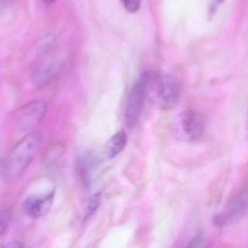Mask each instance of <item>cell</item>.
<instances>
[{"mask_svg":"<svg viewBox=\"0 0 248 248\" xmlns=\"http://www.w3.org/2000/svg\"><path fill=\"white\" fill-rule=\"evenodd\" d=\"M186 248H208V246L205 239L202 236H199L194 239Z\"/></svg>","mask_w":248,"mask_h":248,"instance_id":"15","label":"cell"},{"mask_svg":"<svg viewBox=\"0 0 248 248\" xmlns=\"http://www.w3.org/2000/svg\"><path fill=\"white\" fill-rule=\"evenodd\" d=\"M10 221L9 211H0V238L5 234Z\"/></svg>","mask_w":248,"mask_h":248,"instance_id":"12","label":"cell"},{"mask_svg":"<svg viewBox=\"0 0 248 248\" xmlns=\"http://www.w3.org/2000/svg\"><path fill=\"white\" fill-rule=\"evenodd\" d=\"M54 42H55V39L52 35H47V36L42 38L39 41V45H38L39 50L40 51L41 53H47L53 46Z\"/></svg>","mask_w":248,"mask_h":248,"instance_id":"11","label":"cell"},{"mask_svg":"<svg viewBox=\"0 0 248 248\" xmlns=\"http://www.w3.org/2000/svg\"><path fill=\"white\" fill-rule=\"evenodd\" d=\"M125 8L130 13L138 11L141 4V0H121Z\"/></svg>","mask_w":248,"mask_h":248,"instance_id":"14","label":"cell"},{"mask_svg":"<svg viewBox=\"0 0 248 248\" xmlns=\"http://www.w3.org/2000/svg\"><path fill=\"white\" fill-rule=\"evenodd\" d=\"M55 192L46 195H31L28 197L23 203V208L28 217L36 219L48 214L53 203Z\"/></svg>","mask_w":248,"mask_h":248,"instance_id":"6","label":"cell"},{"mask_svg":"<svg viewBox=\"0 0 248 248\" xmlns=\"http://www.w3.org/2000/svg\"><path fill=\"white\" fill-rule=\"evenodd\" d=\"M127 141H128V137H127L126 133L123 130L118 131L108 143L107 147L105 152L106 157L109 160H112L117 157L125 149Z\"/></svg>","mask_w":248,"mask_h":248,"instance_id":"8","label":"cell"},{"mask_svg":"<svg viewBox=\"0 0 248 248\" xmlns=\"http://www.w3.org/2000/svg\"><path fill=\"white\" fill-rule=\"evenodd\" d=\"M4 248H25L23 243L19 241H13L8 243Z\"/></svg>","mask_w":248,"mask_h":248,"instance_id":"16","label":"cell"},{"mask_svg":"<svg viewBox=\"0 0 248 248\" xmlns=\"http://www.w3.org/2000/svg\"><path fill=\"white\" fill-rule=\"evenodd\" d=\"M58 71V66L57 65H52L46 69L39 70L33 76V82L39 87L45 85L51 81Z\"/></svg>","mask_w":248,"mask_h":248,"instance_id":"9","label":"cell"},{"mask_svg":"<svg viewBox=\"0 0 248 248\" xmlns=\"http://www.w3.org/2000/svg\"><path fill=\"white\" fill-rule=\"evenodd\" d=\"M150 78L148 72L143 73L130 91L125 110V125L128 128H134L141 116Z\"/></svg>","mask_w":248,"mask_h":248,"instance_id":"2","label":"cell"},{"mask_svg":"<svg viewBox=\"0 0 248 248\" xmlns=\"http://www.w3.org/2000/svg\"><path fill=\"white\" fill-rule=\"evenodd\" d=\"M248 212V185L232 198L222 211L215 216L214 223L217 227L231 225L241 219Z\"/></svg>","mask_w":248,"mask_h":248,"instance_id":"3","label":"cell"},{"mask_svg":"<svg viewBox=\"0 0 248 248\" xmlns=\"http://www.w3.org/2000/svg\"><path fill=\"white\" fill-rule=\"evenodd\" d=\"M101 203V195L100 193L95 194L94 196L92 197L87 207V215H91L100 206Z\"/></svg>","mask_w":248,"mask_h":248,"instance_id":"13","label":"cell"},{"mask_svg":"<svg viewBox=\"0 0 248 248\" xmlns=\"http://www.w3.org/2000/svg\"><path fill=\"white\" fill-rule=\"evenodd\" d=\"M94 158L92 156L86 155L81 158L79 161L80 172L83 179L88 183L91 177L92 171L94 167Z\"/></svg>","mask_w":248,"mask_h":248,"instance_id":"10","label":"cell"},{"mask_svg":"<svg viewBox=\"0 0 248 248\" xmlns=\"http://www.w3.org/2000/svg\"><path fill=\"white\" fill-rule=\"evenodd\" d=\"M42 1H43L44 4H46V5H51V4H53L55 0H42Z\"/></svg>","mask_w":248,"mask_h":248,"instance_id":"17","label":"cell"},{"mask_svg":"<svg viewBox=\"0 0 248 248\" xmlns=\"http://www.w3.org/2000/svg\"><path fill=\"white\" fill-rule=\"evenodd\" d=\"M180 81L173 75H164L159 79L157 103L163 110H170L179 103L182 95Z\"/></svg>","mask_w":248,"mask_h":248,"instance_id":"4","label":"cell"},{"mask_svg":"<svg viewBox=\"0 0 248 248\" xmlns=\"http://www.w3.org/2000/svg\"><path fill=\"white\" fill-rule=\"evenodd\" d=\"M46 106L40 100L22 106L15 115V122L21 131H28L38 125L45 118Z\"/></svg>","mask_w":248,"mask_h":248,"instance_id":"5","label":"cell"},{"mask_svg":"<svg viewBox=\"0 0 248 248\" xmlns=\"http://www.w3.org/2000/svg\"><path fill=\"white\" fill-rule=\"evenodd\" d=\"M42 143V134L39 132L30 133L19 141L8 157L7 167L10 174H21L39 151Z\"/></svg>","mask_w":248,"mask_h":248,"instance_id":"1","label":"cell"},{"mask_svg":"<svg viewBox=\"0 0 248 248\" xmlns=\"http://www.w3.org/2000/svg\"><path fill=\"white\" fill-rule=\"evenodd\" d=\"M182 129L189 141L198 140L203 134L205 122L201 113L194 110H186L180 117Z\"/></svg>","mask_w":248,"mask_h":248,"instance_id":"7","label":"cell"}]
</instances>
